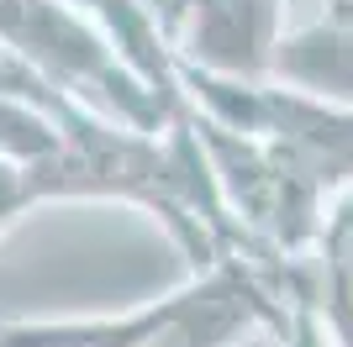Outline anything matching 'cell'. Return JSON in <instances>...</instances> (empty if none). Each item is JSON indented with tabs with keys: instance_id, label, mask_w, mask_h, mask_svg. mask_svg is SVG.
<instances>
[{
	"instance_id": "cell-1",
	"label": "cell",
	"mask_w": 353,
	"mask_h": 347,
	"mask_svg": "<svg viewBox=\"0 0 353 347\" xmlns=\"http://www.w3.org/2000/svg\"><path fill=\"white\" fill-rule=\"evenodd\" d=\"M179 85L232 221L280 258H311L338 221V211L327 216L332 195L353 185V105L264 79H221L185 58Z\"/></svg>"
},
{
	"instance_id": "cell-2",
	"label": "cell",
	"mask_w": 353,
	"mask_h": 347,
	"mask_svg": "<svg viewBox=\"0 0 353 347\" xmlns=\"http://www.w3.org/2000/svg\"><path fill=\"white\" fill-rule=\"evenodd\" d=\"M280 0H169L159 16L163 37L185 63L221 79H264L274 74L280 48Z\"/></svg>"
},
{
	"instance_id": "cell-3",
	"label": "cell",
	"mask_w": 353,
	"mask_h": 347,
	"mask_svg": "<svg viewBox=\"0 0 353 347\" xmlns=\"http://www.w3.org/2000/svg\"><path fill=\"white\" fill-rule=\"evenodd\" d=\"M274 74L290 79L306 95L322 101H353V32L343 27H306L295 37H280L274 48Z\"/></svg>"
},
{
	"instance_id": "cell-4",
	"label": "cell",
	"mask_w": 353,
	"mask_h": 347,
	"mask_svg": "<svg viewBox=\"0 0 353 347\" xmlns=\"http://www.w3.org/2000/svg\"><path fill=\"white\" fill-rule=\"evenodd\" d=\"M327 27L353 32V0H332V11H327Z\"/></svg>"
}]
</instances>
